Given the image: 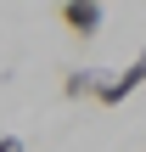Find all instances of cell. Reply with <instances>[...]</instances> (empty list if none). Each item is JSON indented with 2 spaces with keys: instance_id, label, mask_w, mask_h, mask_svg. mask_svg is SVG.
Returning <instances> with one entry per match:
<instances>
[{
  "instance_id": "obj_3",
  "label": "cell",
  "mask_w": 146,
  "mask_h": 152,
  "mask_svg": "<svg viewBox=\"0 0 146 152\" xmlns=\"http://www.w3.org/2000/svg\"><path fill=\"white\" fill-rule=\"evenodd\" d=\"M101 85H107V73H96V68H68L62 73V96L68 102H90V96H101Z\"/></svg>"
},
{
  "instance_id": "obj_2",
  "label": "cell",
  "mask_w": 146,
  "mask_h": 152,
  "mask_svg": "<svg viewBox=\"0 0 146 152\" xmlns=\"http://www.w3.org/2000/svg\"><path fill=\"white\" fill-rule=\"evenodd\" d=\"M141 85H146V51L129 62V68H124V73H113V79L101 85V96H96V102H101V107H118V102H129Z\"/></svg>"
},
{
  "instance_id": "obj_4",
  "label": "cell",
  "mask_w": 146,
  "mask_h": 152,
  "mask_svg": "<svg viewBox=\"0 0 146 152\" xmlns=\"http://www.w3.org/2000/svg\"><path fill=\"white\" fill-rule=\"evenodd\" d=\"M0 152H28V147H23V135H0Z\"/></svg>"
},
{
  "instance_id": "obj_1",
  "label": "cell",
  "mask_w": 146,
  "mask_h": 152,
  "mask_svg": "<svg viewBox=\"0 0 146 152\" xmlns=\"http://www.w3.org/2000/svg\"><path fill=\"white\" fill-rule=\"evenodd\" d=\"M56 17H62V28H68V34H79V39H96V34H101V17H107V6H96V0H62V6H56Z\"/></svg>"
}]
</instances>
